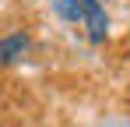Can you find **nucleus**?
Instances as JSON below:
<instances>
[{
  "label": "nucleus",
  "instance_id": "1",
  "mask_svg": "<svg viewBox=\"0 0 130 127\" xmlns=\"http://www.w3.org/2000/svg\"><path fill=\"white\" fill-rule=\"evenodd\" d=\"M81 25L88 28V39L91 42H102L106 39V28H109L106 7L99 0H81Z\"/></svg>",
  "mask_w": 130,
  "mask_h": 127
},
{
  "label": "nucleus",
  "instance_id": "2",
  "mask_svg": "<svg viewBox=\"0 0 130 127\" xmlns=\"http://www.w3.org/2000/svg\"><path fill=\"white\" fill-rule=\"evenodd\" d=\"M28 46H32V39H28L25 32H11V35H4V39H0V67L18 64L25 53H28Z\"/></svg>",
  "mask_w": 130,
  "mask_h": 127
},
{
  "label": "nucleus",
  "instance_id": "3",
  "mask_svg": "<svg viewBox=\"0 0 130 127\" xmlns=\"http://www.w3.org/2000/svg\"><path fill=\"white\" fill-rule=\"evenodd\" d=\"M53 7L63 21H81V0H53Z\"/></svg>",
  "mask_w": 130,
  "mask_h": 127
}]
</instances>
